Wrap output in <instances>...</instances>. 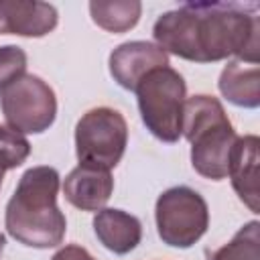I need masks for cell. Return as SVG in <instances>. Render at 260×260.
Instances as JSON below:
<instances>
[{"instance_id": "6da1fadb", "label": "cell", "mask_w": 260, "mask_h": 260, "mask_svg": "<svg viewBox=\"0 0 260 260\" xmlns=\"http://www.w3.org/2000/svg\"><path fill=\"white\" fill-rule=\"evenodd\" d=\"M156 45L195 63L236 57L258 63L260 6L256 2H187L160 14L152 26Z\"/></svg>"}, {"instance_id": "7a4b0ae2", "label": "cell", "mask_w": 260, "mask_h": 260, "mask_svg": "<svg viewBox=\"0 0 260 260\" xmlns=\"http://www.w3.org/2000/svg\"><path fill=\"white\" fill-rule=\"evenodd\" d=\"M57 169L41 165L24 171L6 205V232L28 248L45 250L59 246L65 238L67 219L57 207Z\"/></svg>"}, {"instance_id": "3957f363", "label": "cell", "mask_w": 260, "mask_h": 260, "mask_svg": "<svg viewBox=\"0 0 260 260\" xmlns=\"http://www.w3.org/2000/svg\"><path fill=\"white\" fill-rule=\"evenodd\" d=\"M183 136L191 144V165L201 177L211 181L228 177L230 152L238 134L217 98L199 93L185 100Z\"/></svg>"}, {"instance_id": "277c9868", "label": "cell", "mask_w": 260, "mask_h": 260, "mask_svg": "<svg viewBox=\"0 0 260 260\" xmlns=\"http://www.w3.org/2000/svg\"><path fill=\"white\" fill-rule=\"evenodd\" d=\"M144 126L162 142H177L183 134V110L187 85L173 67H156L148 71L134 89Z\"/></svg>"}, {"instance_id": "5b68a950", "label": "cell", "mask_w": 260, "mask_h": 260, "mask_svg": "<svg viewBox=\"0 0 260 260\" xmlns=\"http://www.w3.org/2000/svg\"><path fill=\"white\" fill-rule=\"evenodd\" d=\"M128 124L124 116L108 106L87 110L75 126V154L79 165L112 171L124 156Z\"/></svg>"}, {"instance_id": "8992f818", "label": "cell", "mask_w": 260, "mask_h": 260, "mask_svg": "<svg viewBox=\"0 0 260 260\" xmlns=\"http://www.w3.org/2000/svg\"><path fill=\"white\" fill-rule=\"evenodd\" d=\"M158 238L173 248H191L209 225L205 199L191 187L179 185L162 191L154 207Z\"/></svg>"}, {"instance_id": "52a82bcc", "label": "cell", "mask_w": 260, "mask_h": 260, "mask_svg": "<svg viewBox=\"0 0 260 260\" xmlns=\"http://www.w3.org/2000/svg\"><path fill=\"white\" fill-rule=\"evenodd\" d=\"M0 108L12 130L20 134H41L55 122L57 98L47 81L39 75L24 73L0 89Z\"/></svg>"}, {"instance_id": "ba28073f", "label": "cell", "mask_w": 260, "mask_h": 260, "mask_svg": "<svg viewBox=\"0 0 260 260\" xmlns=\"http://www.w3.org/2000/svg\"><path fill=\"white\" fill-rule=\"evenodd\" d=\"M169 55L154 43L148 41H130L116 47L110 55V73L114 81L134 91L138 81L156 67H167Z\"/></svg>"}, {"instance_id": "9c48e42d", "label": "cell", "mask_w": 260, "mask_h": 260, "mask_svg": "<svg viewBox=\"0 0 260 260\" xmlns=\"http://www.w3.org/2000/svg\"><path fill=\"white\" fill-rule=\"evenodd\" d=\"M260 138L254 134L238 136L228 162V177L234 191L250 207V211H260V187H258V162H260Z\"/></svg>"}, {"instance_id": "30bf717a", "label": "cell", "mask_w": 260, "mask_h": 260, "mask_svg": "<svg viewBox=\"0 0 260 260\" xmlns=\"http://www.w3.org/2000/svg\"><path fill=\"white\" fill-rule=\"evenodd\" d=\"M57 8L49 2L0 0V32L18 37H45L57 26Z\"/></svg>"}, {"instance_id": "8fae6325", "label": "cell", "mask_w": 260, "mask_h": 260, "mask_svg": "<svg viewBox=\"0 0 260 260\" xmlns=\"http://www.w3.org/2000/svg\"><path fill=\"white\" fill-rule=\"evenodd\" d=\"M114 191L110 171L91 165H77L63 181L65 199L81 211H100Z\"/></svg>"}, {"instance_id": "7c38bea8", "label": "cell", "mask_w": 260, "mask_h": 260, "mask_svg": "<svg viewBox=\"0 0 260 260\" xmlns=\"http://www.w3.org/2000/svg\"><path fill=\"white\" fill-rule=\"evenodd\" d=\"M93 232L104 248L122 256L140 244L142 223L136 215H130L122 209L104 207L93 217Z\"/></svg>"}, {"instance_id": "4fadbf2b", "label": "cell", "mask_w": 260, "mask_h": 260, "mask_svg": "<svg viewBox=\"0 0 260 260\" xmlns=\"http://www.w3.org/2000/svg\"><path fill=\"white\" fill-rule=\"evenodd\" d=\"M219 91L228 102L240 108H258L260 104V67L232 59L219 75Z\"/></svg>"}, {"instance_id": "5bb4252c", "label": "cell", "mask_w": 260, "mask_h": 260, "mask_svg": "<svg viewBox=\"0 0 260 260\" xmlns=\"http://www.w3.org/2000/svg\"><path fill=\"white\" fill-rule=\"evenodd\" d=\"M142 12L138 0H93L89 2L91 20L108 32H126L136 26Z\"/></svg>"}, {"instance_id": "9a60e30c", "label": "cell", "mask_w": 260, "mask_h": 260, "mask_svg": "<svg viewBox=\"0 0 260 260\" xmlns=\"http://www.w3.org/2000/svg\"><path fill=\"white\" fill-rule=\"evenodd\" d=\"M207 260H260V223L252 219L242 225L228 244L209 252Z\"/></svg>"}, {"instance_id": "2e32d148", "label": "cell", "mask_w": 260, "mask_h": 260, "mask_svg": "<svg viewBox=\"0 0 260 260\" xmlns=\"http://www.w3.org/2000/svg\"><path fill=\"white\" fill-rule=\"evenodd\" d=\"M30 154V142L24 134L0 124V167L4 171L20 167Z\"/></svg>"}, {"instance_id": "e0dca14e", "label": "cell", "mask_w": 260, "mask_h": 260, "mask_svg": "<svg viewBox=\"0 0 260 260\" xmlns=\"http://www.w3.org/2000/svg\"><path fill=\"white\" fill-rule=\"evenodd\" d=\"M26 71V53L16 45L0 47V89L24 75Z\"/></svg>"}, {"instance_id": "ac0fdd59", "label": "cell", "mask_w": 260, "mask_h": 260, "mask_svg": "<svg viewBox=\"0 0 260 260\" xmlns=\"http://www.w3.org/2000/svg\"><path fill=\"white\" fill-rule=\"evenodd\" d=\"M51 260H95V258L85 248H81L77 244H69V246L57 250Z\"/></svg>"}, {"instance_id": "d6986e66", "label": "cell", "mask_w": 260, "mask_h": 260, "mask_svg": "<svg viewBox=\"0 0 260 260\" xmlns=\"http://www.w3.org/2000/svg\"><path fill=\"white\" fill-rule=\"evenodd\" d=\"M4 244H6V238H4V234L0 232V256H2V250H4Z\"/></svg>"}, {"instance_id": "ffe728a7", "label": "cell", "mask_w": 260, "mask_h": 260, "mask_svg": "<svg viewBox=\"0 0 260 260\" xmlns=\"http://www.w3.org/2000/svg\"><path fill=\"white\" fill-rule=\"evenodd\" d=\"M2 179H4V169L0 167V185H2Z\"/></svg>"}]
</instances>
